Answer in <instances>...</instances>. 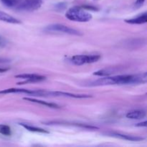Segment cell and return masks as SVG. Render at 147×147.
Wrapping results in <instances>:
<instances>
[{
    "label": "cell",
    "instance_id": "1",
    "mask_svg": "<svg viewBox=\"0 0 147 147\" xmlns=\"http://www.w3.org/2000/svg\"><path fill=\"white\" fill-rule=\"evenodd\" d=\"M147 80L146 73L136 75H120L112 77H106L99 78L89 83L90 86H109V85H126L145 83Z\"/></svg>",
    "mask_w": 147,
    "mask_h": 147
},
{
    "label": "cell",
    "instance_id": "2",
    "mask_svg": "<svg viewBox=\"0 0 147 147\" xmlns=\"http://www.w3.org/2000/svg\"><path fill=\"white\" fill-rule=\"evenodd\" d=\"M69 20L79 22H87L91 20L92 15L80 7H74L69 9L65 14Z\"/></svg>",
    "mask_w": 147,
    "mask_h": 147
},
{
    "label": "cell",
    "instance_id": "3",
    "mask_svg": "<svg viewBox=\"0 0 147 147\" xmlns=\"http://www.w3.org/2000/svg\"><path fill=\"white\" fill-rule=\"evenodd\" d=\"M100 59V55H77L70 57V61L76 65H83L96 63Z\"/></svg>",
    "mask_w": 147,
    "mask_h": 147
},
{
    "label": "cell",
    "instance_id": "4",
    "mask_svg": "<svg viewBox=\"0 0 147 147\" xmlns=\"http://www.w3.org/2000/svg\"><path fill=\"white\" fill-rule=\"evenodd\" d=\"M45 30L47 32H52L65 33V34H70V35H82V33L78 30H76L75 29L61 24H50V25L46 27Z\"/></svg>",
    "mask_w": 147,
    "mask_h": 147
},
{
    "label": "cell",
    "instance_id": "5",
    "mask_svg": "<svg viewBox=\"0 0 147 147\" xmlns=\"http://www.w3.org/2000/svg\"><path fill=\"white\" fill-rule=\"evenodd\" d=\"M43 0H24L17 6V9L25 11H32L41 7Z\"/></svg>",
    "mask_w": 147,
    "mask_h": 147
},
{
    "label": "cell",
    "instance_id": "6",
    "mask_svg": "<svg viewBox=\"0 0 147 147\" xmlns=\"http://www.w3.org/2000/svg\"><path fill=\"white\" fill-rule=\"evenodd\" d=\"M42 90H28L22 88H8L0 90V94H9V93H22V94L31 95L34 96H42Z\"/></svg>",
    "mask_w": 147,
    "mask_h": 147
},
{
    "label": "cell",
    "instance_id": "7",
    "mask_svg": "<svg viewBox=\"0 0 147 147\" xmlns=\"http://www.w3.org/2000/svg\"><path fill=\"white\" fill-rule=\"evenodd\" d=\"M16 78L23 79L24 82L19 83V84H23V83H36V82L43 81L46 79V78L43 76H40L38 74H20L15 76Z\"/></svg>",
    "mask_w": 147,
    "mask_h": 147
},
{
    "label": "cell",
    "instance_id": "8",
    "mask_svg": "<svg viewBox=\"0 0 147 147\" xmlns=\"http://www.w3.org/2000/svg\"><path fill=\"white\" fill-rule=\"evenodd\" d=\"M106 135H109V136H112V137L123 139V140L130 141V142H140V141L144 139V138L140 137V136L123 134L116 133V132H108V133H106Z\"/></svg>",
    "mask_w": 147,
    "mask_h": 147
},
{
    "label": "cell",
    "instance_id": "9",
    "mask_svg": "<svg viewBox=\"0 0 147 147\" xmlns=\"http://www.w3.org/2000/svg\"><path fill=\"white\" fill-rule=\"evenodd\" d=\"M0 21L10 23V24H20L21 23L20 20H17V18L12 17L10 14L1 11H0Z\"/></svg>",
    "mask_w": 147,
    "mask_h": 147
},
{
    "label": "cell",
    "instance_id": "10",
    "mask_svg": "<svg viewBox=\"0 0 147 147\" xmlns=\"http://www.w3.org/2000/svg\"><path fill=\"white\" fill-rule=\"evenodd\" d=\"M126 23H129L131 24H142L146 23L147 22V13L144 12L139 15V17H135V18L130 19V20H125Z\"/></svg>",
    "mask_w": 147,
    "mask_h": 147
},
{
    "label": "cell",
    "instance_id": "11",
    "mask_svg": "<svg viewBox=\"0 0 147 147\" xmlns=\"http://www.w3.org/2000/svg\"><path fill=\"white\" fill-rule=\"evenodd\" d=\"M23 99L25 100H27V101L32 102V103H39V104L42 105V106H46V107L51 108V109H60V106H58L57 104H56V103H50V102L44 101V100H37V99L32 98H24Z\"/></svg>",
    "mask_w": 147,
    "mask_h": 147
},
{
    "label": "cell",
    "instance_id": "12",
    "mask_svg": "<svg viewBox=\"0 0 147 147\" xmlns=\"http://www.w3.org/2000/svg\"><path fill=\"white\" fill-rule=\"evenodd\" d=\"M146 116V112L144 110H134L126 114V118L130 119H142Z\"/></svg>",
    "mask_w": 147,
    "mask_h": 147
},
{
    "label": "cell",
    "instance_id": "13",
    "mask_svg": "<svg viewBox=\"0 0 147 147\" xmlns=\"http://www.w3.org/2000/svg\"><path fill=\"white\" fill-rule=\"evenodd\" d=\"M116 69L114 67H108V68L102 69V70H98L93 73L94 76H101V77H106V76H110L111 75L113 74L116 72Z\"/></svg>",
    "mask_w": 147,
    "mask_h": 147
},
{
    "label": "cell",
    "instance_id": "14",
    "mask_svg": "<svg viewBox=\"0 0 147 147\" xmlns=\"http://www.w3.org/2000/svg\"><path fill=\"white\" fill-rule=\"evenodd\" d=\"M20 125L22 126V127H24L25 129L28 130L29 131L35 132V133H40V134H49V131H47V130H45V129H42V128L36 127V126L24 124V123H20Z\"/></svg>",
    "mask_w": 147,
    "mask_h": 147
},
{
    "label": "cell",
    "instance_id": "15",
    "mask_svg": "<svg viewBox=\"0 0 147 147\" xmlns=\"http://www.w3.org/2000/svg\"><path fill=\"white\" fill-rule=\"evenodd\" d=\"M0 134L3 136H9L11 135V128L5 124H0Z\"/></svg>",
    "mask_w": 147,
    "mask_h": 147
},
{
    "label": "cell",
    "instance_id": "16",
    "mask_svg": "<svg viewBox=\"0 0 147 147\" xmlns=\"http://www.w3.org/2000/svg\"><path fill=\"white\" fill-rule=\"evenodd\" d=\"M2 4L7 7H14L19 4L20 0H1Z\"/></svg>",
    "mask_w": 147,
    "mask_h": 147
},
{
    "label": "cell",
    "instance_id": "17",
    "mask_svg": "<svg viewBox=\"0 0 147 147\" xmlns=\"http://www.w3.org/2000/svg\"><path fill=\"white\" fill-rule=\"evenodd\" d=\"M66 8V4L64 2H61V3H58L55 5V9L58 11H63Z\"/></svg>",
    "mask_w": 147,
    "mask_h": 147
},
{
    "label": "cell",
    "instance_id": "18",
    "mask_svg": "<svg viewBox=\"0 0 147 147\" xmlns=\"http://www.w3.org/2000/svg\"><path fill=\"white\" fill-rule=\"evenodd\" d=\"M144 1L145 0H136V2H135L134 7H136V8H139V7H141L142 5H143Z\"/></svg>",
    "mask_w": 147,
    "mask_h": 147
},
{
    "label": "cell",
    "instance_id": "19",
    "mask_svg": "<svg viewBox=\"0 0 147 147\" xmlns=\"http://www.w3.org/2000/svg\"><path fill=\"white\" fill-rule=\"evenodd\" d=\"M81 8H83V9H87V10H93V11H95V10H97V9L96 8V7H92V6H88V5H86V6H83V7H80Z\"/></svg>",
    "mask_w": 147,
    "mask_h": 147
},
{
    "label": "cell",
    "instance_id": "20",
    "mask_svg": "<svg viewBox=\"0 0 147 147\" xmlns=\"http://www.w3.org/2000/svg\"><path fill=\"white\" fill-rule=\"evenodd\" d=\"M147 124V122L145 121L142 122V123H139L136 124V126H139V127H146Z\"/></svg>",
    "mask_w": 147,
    "mask_h": 147
},
{
    "label": "cell",
    "instance_id": "21",
    "mask_svg": "<svg viewBox=\"0 0 147 147\" xmlns=\"http://www.w3.org/2000/svg\"><path fill=\"white\" fill-rule=\"evenodd\" d=\"M9 61V60L5 58H0V63H7Z\"/></svg>",
    "mask_w": 147,
    "mask_h": 147
},
{
    "label": "cell",
    "instance_id": "22",
    "mask_svg": "<svg viewBox=\"0 0 147 147\" xmlns=\"http://www.w3.org/2000/svg\"><path fill=\"white\" fill-rule=\"evenodd\" d=\"M9 69L8 68H2V67H0V73H4V72L7 71Z\"/></svg>",
    "mask_w": 147,
    "mask_h": 147
},
{
    "label": "cell",
    "instance_id": "23",
    "mask_svg": "<svg viewBox=\"0 0 147 147\" xmlns=\"http://www.w3.org/2000/svg\"><path fill=\"white\" fill-rule=\"evenodd\" d=\"M3 44H4V40H3L2 37H0V46L2 45Z\"/></svg>",
    "mask_w": 147,
    "mask_h": 147
}]
</instances>
